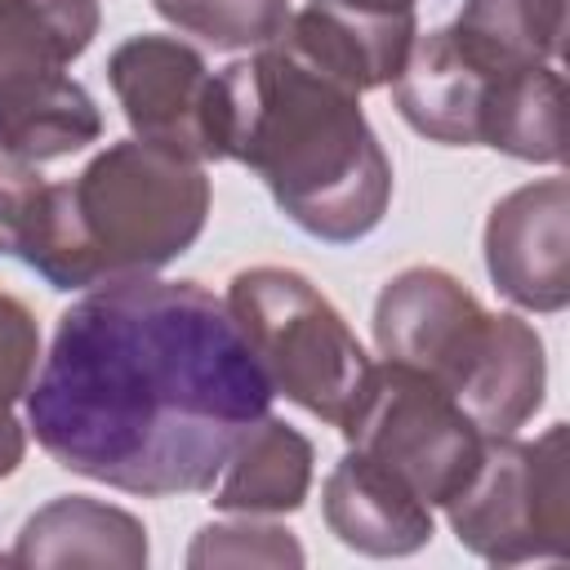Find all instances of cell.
I'll return each instance as SVG.
<instances>
[{"instance_id":"obj_1","label":"cell","mask_w":570,"mask_h":570,"mask_svg":"<svg viewBox=\"0 0 570 570\" xmlns=\"http://www.w3.org/2000/svg\"><path fill=\"white\" fill-rule=\"evenodd\" d=\"M272 396L223 298L134 276L58 316L27 428L58 468L169 499L209 490Z\"/></svg>"},{"instance_id":"obj_2","label":"cell","mask_w":570,"mask_h":570,"mask_svg":"<svg viewBox=\"0 0 570 570\" xmlns=\"http://www.w3.org/2000/svg\"><path fill=\"white\" fill-rule=\"evenodd\" d=\"M218 142L223 160L254 169L281 214L316 240L352 245L387 214L392 160L361 94L281 40L218 71Z\"/></svg>"},{"instance_id":"obj_3","label":"cell","mask_w":570,"mask_h":570,"mask_svg":"<svg viewBox=\"0 0 570 570\" xmlns=\"http://www.w3.org/2000/svg\"><path fill=\"white\" fill-rule=\"evenodd\" d=\"M209 218L200 160L125 138L98 151L71 183H45L18 258L53 289L151 276L196 245Z\"/></svg>"},{"instance_id":"obj_4","label":"cell","mask_w":570,"mask_h":570,"mask_svg":"<svg viewBox=\"0 0 570 570\" xmlns=\"http://www.w3.org/2000/svg\"><path fill=\"white\" fill-rule=\"evenodd\" d=\"M374 343L387 361L445 387L485 436H512L543 405V343L512 312H485L450 272L410 267L374 303Z\"/></svg>"},{"instance_id":"obj_5","label":"cell","mask_w":570,"mask_h":570,"mask_svg":"<svg viewBox=\"0 0 570 570\" xmlns=\"http://www.w3.org/2000/svg\"><path fill=\"white\" fill-rule=\"evenodd\" d=\"M223 303L272 392L338 428L370 374V356L338 307L289 267L236 272Z\"/></svg>"},{"instance_id":"obj_6","label":"cell","mask_w":570,"mask_h":570,"mask_svg":"<svg viewBox=\"0 0 570 570\" xmlns=\"http://www.w3.org/2000/svg\"><path fill=\"white\" fill-rule=\"evenodd\" d=\"M566 423L539 441L490 436L468 485L445 503L450 530L490 566H521L534 557H570V476Z\"/></svg>"},{"instance_id":"obj_7","label":"cell","mask_w":570,"mask_h":570,"mask_svg":"<svg viewBox=\"0 0 570 570\" xmlns=\"http://www.w3.org/2000/svg\"><path fill=\"white\" fill-rule=\"evenodd\" d=\"M338 432L428 508H445L468 485L485 450V432L463 414V405L428 374L396 361L370 365Z\"/></svg>"},{"instance_id":"obj_8","label":"cell","mask_w":570,"mask_h":570,"mask_svg":"<svg viewBox=\"0 0 570 570\" xmlns=\"http://www.w3.org/2000/svg\"><path fill=\"white\" fill-rule=\"evenodd\" d=\"M107 80L134 138L191 160H223L218 76L191 45L174 36H134L107 58Z\"/></svg>"},{"instance_id":"obj_9","label":"cell","mask_w":570,"mask_h":570,"mask_svg":"<svg viewBox=\"0 0 570 570\" xmlns=\"http://www.w3.org/2000/svg\"><path fill=\"white\" fill-rule=\"evenodd\" d=\"M485 272L503 298L530 312L570 303V187L543 178L508 191L485 223Z\"/></svg>"},{"instance_id":"obj_10","label":"cell","mask_w":570,"mask_h":570,"mask_svg":"<svg viewBox=\"0 0 570 570\" xmlns=\"http://www.w3.org/2000/svg\"><path fill=\"white\" fill-rule=\"evenodd\" d=\"M494 67L476 62L450 27H436L428 36H414L396 80H392V107L401 120L445 147H481V111L490 94Z\"/></svg>"},{"instance_id":"obj_11","label":"cell","mask_w":570,"mask_h":570,"mask_svg":"<svg viewBox=\"0 0 570 570\" xmlns=\"http://www.w3.org/2000/svg\"><path fill=\"white\" fill-rule=\"evenodd\" d=\"M414 36V13H370L343 0H307L298 13H289L276 40L338 85L365 94L396 80Z\"/></svg>"},{"instance_id":"obj_12","label":"cell","mask_w":570,"mask_h":570,"mask_svg":"<svg viewBox=\"0 0 570 570\" xmlns=\"http://www.w3.org/2000/svg\"><path fill=\"white\" fill-rule=\"evenodd\" d=\"M321 499L338 543L365 557H410L432 539V508L361 450L338 459Z\"/></svg>"},{"instance_id":"obj_13","label":"cell","mask_w":570,"mask_h":570,"mask_svg":"<svg viewBox=\"0 0 570 570\" xmlns=\"http://www.w3.org/2000/svg\"><path fill=\"white\" fill-rule=\"evenodd\" d=\"M102 116L85 85L62 76L0 80V165L40 169L98 142Z\"/></svg>"},{"instance_id":"obj_14","label":"cell","mask_w":570,"mask_h":570,"mask_svg":"<svg viewBox=\"0 0 570 570\" xmlns=\"http://www.w3.org/2000/svg\"><path fill=\"white\" fill-rule=\"evenodd\" d=\"M13 566H142L147 530L98 499L67 494L40 508L9 552Z\"/></svg>"},{"instance_id":"obj_15","label":"cell","mask_w":570,"mask_h":570,"mask_svg":"<svg viewBox=\"0 0 570 570\" xmlns=\"http://www.w3.org/2000/svg\"><path fill=\"white\" fill-rule=\"evenodd\" d=\"M312 485V441L294 432L285 419L263 414L227 454L214 490V508L258 517V512H294L303 508Z\"/></svg>"},{"instance_id":"obj_16","label":"cell","mask_w":570,"mask_h":570,"mask_svg":"<svg viewBox=\"0 0 570 570\" xmlns=\"http://www.w3.org/2000/svg\"><path fill=\"white\" fill-rule=\"evenodd\" d=\"M561 107H566V80L557 62L494 71L481 111V147L534 165H561L566 156Z\"/></svg>"},{"instance_id":"obj_17","label":"cell","mask_w":570,"mask_h":570,"mask_svg":"<svg viewBox=\"0 0 570 570\" xmlns=\"http://www.w3.org/2000/svg\"><path fill=\"white\" fill-rule=\"evenodd\" d=\"M98 36V0H0V80L62 76Z\"/></svg>"},{"instance_id":"obj_18","label":"cell","mask_w":570,"mask_h":570,"mask_svg":"<svg viewBox=\"0 0 570 570\" xmlns=\"http://www.w3.org/2000/svg\"><path fill=\"white\" fill-rule=\"evenodd\" d=\"M450 36L494 71L557 62L566 0H463Z\"/></svg>"},{"instance_id":"obj_19","label":"cell","mask_w":570,"mask_h":570,"mask_svg":"<svg viewBox=\"0 0 570 570\" xmlns=\"http://www.w3.org/2000/svg\"><path fill=\"white\" fill-rule=\"evenodd\" d=\"M165 22L214 49H263L289 22V0H151Z\"/></svg>"},{"instance_id":"obj_20","label":"cell","mask_w":570,"mask_h":570,"mask_svg":"<svg viewBox=\"0 0 570 570\" xmlns=\"http://www.w3.org/2000/svg\"><path fill=\"white\" fill-rule=\"evenodd\" d=\"M40 361V325L31 307L0 289V476H13L27 454V432L13 405L27 396Z\"/></svg>"},{"instance_id":"obj_21","label":"cell","mask_w":570,"mask_h":570,"mask_svg":"<svg viewBox=\"0 0 570 570\" xmlns=\"http://www.w3.org/2000/svg\"><path fill=\"white\" fill-rule=\"evenodd\" d=\"M218 561H232V566H298L303 561V548L289 539V530L281 525H205L187 552V566H218Z\"/></svg>"},{"instance_id":"obj_22","label":"cell","mask_w":570,"mask_h":570,"mask_svg":"<svg viewBox=\"0 0 570 570\" xmlns=\"http://www.w3.org/2000/svg\"><path fill=\"white\" fill-rule=\"evenodd\" d=\"M40 187H45V178L36 169L0 165V254H18Z\"/></svg>"},{"instance_id":"obj_23","label":"cell","mask_w":570,"mask_h":570,"mask_svg":"<svg viewBox=\"0 0 570 570\" xmlns=\"http://www.w3.org/2000/svg\"><path fill=\"white\" fill-rule=\"evenodd\" d=\"M352 9H370V13H414V0H343Z\"/></svg>"}]
</instances>
